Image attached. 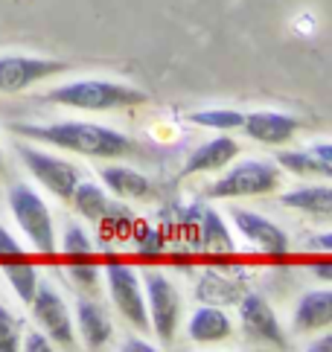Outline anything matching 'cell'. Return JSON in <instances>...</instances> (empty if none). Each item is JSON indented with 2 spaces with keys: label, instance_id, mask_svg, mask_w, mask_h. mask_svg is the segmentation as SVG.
I'll return each mask as SVG.
<instances>
[{
  "label": "cell",
  "instance_id": "6da1fadb",
  "mask_svg": "<svg viewBox=\"0 0 332 352\" xmlns=\"http://www.w3.org/2000/svg\"><path fill=\"white\" fill-rule=\"evenodd\" d=\"M12 131L30 140L76 152L85 157H99V160H117L129 157L137 152V143L123 131L111 129V125L99 122H82V120H68V122H50V125H35V122H15Z\"/></svg>",
  "mask_w": 332,
  "mask_h": 352
},
{
  "label": "cell",
  "instance_id": "7a4b0ae2",
  "mask_svg": "<svg viewBox=\"0 0 332 352\" xmlns=\"http://www.w3.org/2000/svg\"><path fill=\"white\" fill-rule=\"evenodd\" d=\"M47 102L76 108V111H123L140 108L149 102V94L134 85L114 82V79H76L68 85H59L47 94Z\"/></svg>",
  "mask_w": 332,
  "mask_h": 352
},
{
  "label": "cell",
  "instance_id": "3957f363",
  "mask_svg": "<svg viewBox=\"0 0 332 352\" xmlns=\"http://www.w3.org/2000/svg\"><path fill=\"white\" fill-rule=\"evenodd\" d=\"M9 210L15 216L18 228L23 230V236L30 239V245L44 256H53L59 245H56V224L53 216L44 204V198L35 190H30L27 184H15L9 190Z\"/></svg>",
  "mask_w": 332,
  "mask_h": 352
},
{
  "label": "cell",
  "instance_id": "277c9868",
  "mask_svg": "<svg viewBox=\"0 0 332 352\" xmlns=\"http://www.w3.org/2000/svg\"><path fill=\"white\" fill-rule=\"evenodd\" d=\"M283 172L277 163L268 160H239L227 169L222 178H216L210 184L207 195L210 198H253V195H268L274 192Z\"/></svg>",
  "mask_w": 332,
  "mask_h": 352
},
{
  "label": "cell",
  "instance_id": "5b68a950",
  "mask_svg": "<svg viewBox=\"0 0 332 352\" xmlns=\"http://www.w3.org/2000/svg\"><path fill=\"white\" fill-rule=\"evenodd\" d=\"M102 274H105V283H108V292L117 311L129 320L134 329L140 332H149V311H146V294H143V280L137 276V271L123 262L117 256H108L105 265H102Z\"/></svg>",
  "mask_w": 332,
  "mask_h": 352
},
{
  "label": "cell",
  "instance_id": "8992f818",
  "mask_svg": "<svg viewBox=\"0 0 332 352\" xmlns=\"http://www.w3.org/2000/svg\"><path fill=\"white\" fill-rule=\"evenodd\" d=\"M143 294H146L149 326L155 329L160 341L169 344L178 332V323H181V297H178V288L160 271L149 268L143 271Z\"/></svg>",
  "mask_w": 332,
  "mask_h": 352
},
{
  "label": "cell",
  "instance_id": "52a82bcc",
  "mask_svg": "<svg viewBox=\"0 0 332 352\" xmlns=\"http://www.w3.org/2000/svg\"><path fill=\"white\" fill-rule=\"evenodd\" d=\"M18 155H21L23 166L32 172V178L38 184L47 186V190L53 192L56 198L70 201L76 184L82 181V172L76 169L70 160H61L56 155H47V152H41V148H35V146H18Z\"/></svg>",
  "mask_w": 332,
  "mask_h": 352
},
{
  "label": "cell",
  "instance_id": "ba28073f",
  "mask_svg": "<svg viewBox=\"0 0 332 352\" xmlns=\"http://www.w3.org/2000/svg\"><path fill=\"white\" fill-rule=\"evenodd\" d=\"M35 320L41 323V329L47 332L50 341H56L59 346L73 349L76 346V332H73V318L68 303L61 300V294L56 292L50 283H38L35 294L30 300Z\"/></svg>",
  "mask_w": 332,
  "mask_h": 352
},
{
  "label": "cell",
  "instance_id": "9c48e42d",
  "mask_svg": "<svg viewBox=\"0 0 332 352\" xmlns=\"http://www.w3.org/2000/svg\"><path fill=\"white\" fill-rule=\"evenodd\" d=\"M70 70L68 61L38 56H0V94H18L50 76Z\"/></svg>",
  "mask_w": 332,
  "mask_h": 352
},
{
  "label": "cell",
  "instance_id": "30bf717a",
  "mask_svg": "<svg viewBox=\"0 0 332 352\" xmlns=\"http://www.w3.org/2000/svg\"><path fill=\"white\" fill-rule=\"evenodd\" d=\"M234 224L239 236L251 242L253 248H260L262 254L274 256V259H286L291 254V242L286 230H280L271 219L260 216V212H251V210H234Z\"/></svg>",
  "mask_w": 332,
  "mask_h": 352
},
{
  "label": "cell",
  "instance_id": "8fae6325",
  "mask_svg": "<svg viewBox=\"0 0 332 352\" xmlns=\"http://www.w3.org/2000/svg\"><path fill=\"white\" fill-rule=\"evenodd\" d=\"M239 318H242V329L260 344H271L277 349H286V332L280 326L274 309L265 303L260 294H245V300L239 303Z\"/></svg>",
  "mask_w": 332,
  "mask_h": 352
},
{
  "label": "cell",
  "instance_id": "7c38bea8",
  "mask_svg": "<svg viewBox=\"0 0 332 352\" xmlns=\"http://www.w3.org/2000/svg\"><path fill=\"white\" fill-rule=\"evenodd\" d=\"M300 122L289 114H280V111H251L242 120V131L245 137L257 143H265V146H283L289 143L291 137L298 134Z\"/></svg>",
  "mask_w": 332,
  "mask_h": 352
},
{
  "label": "cell",
  "instance_id": "4fadbf2b",
  "mask_svg": "<svg viewBox=\"0 0 332 352\" xmlns=\"http://www.w3.org/2000/svg\"><path fill=\"white\" fill-rule=\"evenodd\" d=\"M70 201H73V207L79 210L87 221L111 224V228H114L117 219H132V210L125 204H120V201L108 198L96 184L79 181V184H76V190H73V195H70Z\"/></svg>",
  "mask_w": 332,
  "mask_h": 352
},
{
  "label": "cell",
  "instance_id": "5bb4252c",
  "mask_svg": "<svg viewBox=\"0 0 332 352\" xmlns=\"http://www.w3.org/2000/svg\"><path fill=\"white\" fill-rule=\"evenodd\" d=\"M236 155H239V143L234 140V137L222 134V137H216V140L204 143V146L193 148V152L187 155L181 178H189V175H198V172H216V169L227 166Z\"/></svg>",
  "mask_w": 332,
  "mask_h": 352
},
{
  "label": "cell",
  "instance_id": "9a60e30c",
  "mask_svg": "<svg viewBox=\"0 0 332 352\" xmlns=\"http://www.w3.org/2000/svg\"><path fill=\"white\" fill-rule=\"evenodd\" d=\"M76 326H79V335L87 349H102L114 335L105 309L87 297H79V303H76Z\"/></svg>",
  "mask_w": 332,
  "mask_h": 352
},
{
  "label": "cell",
  "instance_id": "2e32d148",
  "mask_svg": "<svg viewBox=\"0 0 332 352\" xmlns=\"http://www.w3.org/2000/svg\"><path fill=\"white\" fill-rule=\"evenodd\" d=\"M231 332H234V323L225 314V309L201 306V309H196L193 314H189L187 335H189V341H196V344L225 341V338H231Z\"/></svg>",
  "mask_w": 332,
  "mask_h": 352
},
{
  "label": "cell",
  "instance_id": "e0dca14e",
  "mask_svg": "<svg viewBox=\"0 0 332 352\" xmlns=\"http://www.w3.org/2000/svg\"><path fill=\"white\" fill-rule=\"evenodd\" d=\"M326 326H332V288L306 292L295 309V329L315 332V329H326Z\"/></svg>",
  "mask_w": 332,
  "mask_h": 352
},
{
  "label": "cell",
  "instance_id": "ac0fdd59",
  "mask_svg": "<svg viewBox=\"0 0 332 352\" xmlns=\"http://www.w3.org/2000/svg\"><path fill=\"white\" fill-rule=\"evenodd\" d=\"M99 178L105 181V186L117 198L146 201V198L155 195V186H152V181L146 178V175H140L129 166H108V169H102Z\"/></svg>",
  "mask_w": 332,
  "mask_h": 352
},
{
  "label": "cell",
  "instance_id": "d6986e66",
  "mask_svg": "<svg viewBox=\"0 0 332 352\" xmlns=\"http://www.w3.org/2000/svg\"><path fill=\"white\" fill-rule=\"evenodd\" d=\"M196 245H201L204 250H213V254H234V239L227 224L222 221V216L210 207H201L198 221H196Z\"/></svg>",
  "mask_w": 332,
  "mask_h": 352
},
{
  "label": "cell",
  "instance_id": "ffe728a7",
  "mask_svg": "<svg viewBox=\"0 0 332 352\" xmlns=\"http://www.w3.org/2000/svg\"><path fill=\"white\" fill-rule=\"evenodd\" d=\"M286 210H300L309 216H332V186H300V190H289L280 198Z\"/></svg>",
  "mask_w": 332,
  "mask_h": 352
},
{
  "label": "cell",
  "instance_id": "44dd1931",
  "mask_svg": "<svg viewBox=\"0 0 332 352\" xmlns=\"http://www.w3.org/2000/svg\"><path fill=\"white\" fill-rule=\"evenodd\" d=\"M277 166L298 178H332V166L315 152V148H291L277 155Z\"/></svg>",
  "mask_w": 332,
  "mask_h": 352
},
{
  "label": "cell",
  "instance_id": "7402d4cb",
  "mask_svg": "<svg viewBox=\"0 0 332 352\" xmlns=\"http://www.w3.org/2000/svg\"><path fill=\"white\" fill-rule=\"evenodd\" d=\"M0 268H3V276L9 280V285L15 288V294L23 300V303H30L35 288H38V268L32 265V259L30 256L9 259V262H0Z\"/></svg>",
  "mask_w": 332,
  "mask_h": 352
},
{
  "label": "cell",
  "instance_id": "603a6c76",
  "mask_svg": "<svg viewBox=\"0 0 332 352\" xmlns=\"http://www.w3.org/2000/svg\"><path fill=\"white\" fill-rule=\"evenodd\" d=\"M242 120H245V114L234 108H204L189 114V122L204 125V129H213V131H236L242 129Z\"/></svg>",
  "mask_w": 332,
  "mask_h": 352
},
{
  "label": "cell",
  "instance_id": "cb8c5ba5",
  "mask_svg": "<svg viewBox=\"0 0 332 352\" xmlns=\"http://www.w3.org/2000/svg\"><path fill=\"white\" fill-rule=\"evenodd\" d=\"M134 245H137V254L143 259H158L163 254V248H166L163 230L140 221V228H134Z\"/></svg>",
  "mask_w": 332,
  "mask_h": 352
},
{
  "label": "cell",
  "instance_id": "d4e9b609",
  "mask_svg": "<svg viewBox=\"0 0 332 352\" xmlns=\"http://www.w3.org/2000/svg\"><path fill=\"white\" fill-rule=\"evenodd\" d=\"M61 254L68 259H87L94 256V242L79 224H70L65 230V239H61Z\"/></svg>",
  "mask_w": 332,
  "mask_h": 352
},
{
  "label": "cell",
  "instance_id": "484cf974",
  "mask_svg": "<svg viewBox=\"0 0 332 352\" xmlns=\"http://www.w3.org/2000/svg\"><path fill=\"white\" fill-rule=\"evenodd\" d=\"M68 274H70V280L82 288V292H96L102 268L94 262V256H87V259H68Z\"/></svg>",
  "mask_w": 332,
  "mask_h": 352
},
{
  "label": "cell",
  "instance_id": "4316f807",
  "mask_svg": "<svg viewBox=\"0 0 332 352\" xmlns=\"http://www.w3.org/2000/svg\"><path fill=\"white\" fill-rule=\"evenodd\" d=\"M21 349V323L3 303H0V352Z\"/></svg>",
  "mask_w": 332,
  "mask_h": 352
},
{
  "label": "cell",
  "instance_id": "83f0119b",
  "mask_svg": "<svg viewBox=\"0 0 332 352\" xmlns=\"http://www.w3.org/2000/svg\"><path fill=\"white\" fill-rule=\"evenodd\" d=\"M27 250L18 245V239H12V233L6 228H0V262H9V259H23Z\"/></svg>",
  "mask_w": 332,
  "mask_h": 352
},
{
  "label": "cell",
  "instance_id": "f1b7e54d",
  "mask_svg": "<svg viewBox=\"0 0 332 352\" xmlns=\"http://www.w3.org/2000/svg\"><path fill=\"white\" fill-rule=\"evenodd\" d=\"M309 271H312L315 276H321V280L332 283V254H326V256H315V259L309 262Z\"/></svg>",
  "mask_w": 332,
  "mask_h": 352
},
{
  "label": "cell",
  "instance_id": "f546056e",
  "mask_svg": "<svg viewBox=\"0 0 332 352\" xmlns=\"http://www.w3.org/2000/svg\"><path fill=\"white\" fill-rule=\"evenodd\" d=\"M23 349H30V352H50L53 349V344H47V335H27V341H23Z\"/></svg>",
  "mask_w": 332,
  "mask_h": 352
},
{
  "label": "cell",
  "instance_id": "4dcf8cb0",
  "mask_svg": "<svg viewBox=\"0 0 332 352\" xmlns=\"http://www.w3.org/2000/svg\"><path fill=\"white\" fill-rule=\"evenodd\" d=\"M306 245H309V250H318V254H332V233L312 236Z\"/></svg>",
  "mask_w": 332,
  "mask_h": 352
},
{
  "label": "cell",
  "instance_id": "1f68e13d",
  "mask_svg": "<svg viewBox=\"0 0 332 352\" xmlns=\"http://www.w3.org/2000/svg\"><path fill=\"white\" fill-rule=\"evenodd\" d=\"M120 349L123 352H155V346L146 344V341H140V338H129V341H125Z\"/></svg>",
  "mask_w": 332,
  "mask_h": 352
},
{
  "label": "cell",
  "instance_id": "d6a6232c",
  "mask_svg": "<svg viewBox=\"0 0 332 352\" xmlns=\"http://www.w3.org/2000/svg\"><path fill=\"white\" fill-rule=\"evenodd\" d=\"M309 352H332V332L324 335V338H318V341H312Z\"/></svg>",
  "mask_w": 332,
  "mask_h": 352
},
{
  "label": "cell",
  "instance_id": "836d02e7",
  "mask_svg": "<svg viewBox=\"0 0 332 352\" xmlns=\"http://www.w3.org/2000/svg\"><path fill=\"white\" fill-rule=\"evenodd\" d=\"M312 148H315V152L321 155V157L329 163V166H332V143H318V146H312Z\"/></svg>",
  "mask_w": 332,
  "mask_h": 352
},
{
  "label": "cell",
  "instance_id": "e575fe53",
  "mask_svg": "<svg viewBox=\"0 0 332 352\" xmlns=\"http://www.w3.org/2000/svg\"><path fill=\"white\" fill-rule=\"evenodd\" d=\"M0 172H3V148H0Z\"/></svg>",
  "mask_w": 332,
  "mask_h": 352
}]
</instances>
